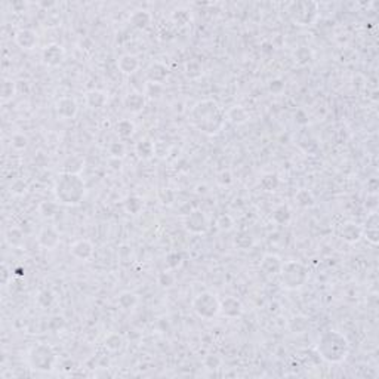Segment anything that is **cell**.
Instances as JSON below:
<instances>
[{"mask_svg":"<svg viewBox=\"0 0 379 379\" xmlns=\"http://www.w3.org/2000/svg\"><path fill=\"white\" fill-rule=\"evenodd\" d=\"M190 120L193 126L199 129L206 135L218 133L225 122V114L219 104L213 99H203L199 101L190 113Z\"/></svg>","mask_w":379,"mask_h":379,"instance_id":"obj_1","label":"cell"},{"mask_svg":"<svg viewBox=\"0 0 379 379\" xmlns=\"http://www.w3.org/2000/svg\"><path fill=\"white\" fill-rule=\"evenodd\" d=\"M55 199L65 206L79 205L86 196V184L79 173L62 172L59 173L55 187H53Z\"/></svg>","mask_w":379,"mask_h":379,"instance_id":"obj_2","label":"cell"},{"mask_svg":"<svg viewBox=\"0 0 379 379\" xmlns=\"http://www.w3.org/2000/svg\"><path fill=\"white\" fill-rule=\"evenodd\" d=\"M317 353L328 363H341L350 353L348 339L338 331H328L319 339Z\"/></svg>","mask_w":379,"mask_h":379,"instance_id":"obj_3","label":"cell"},{"mask_svg":"<svg viewBox=\"0 0 379 379\" xmlns=\"http://www.w3.org/2000/svg\"><path fill=\"white\" fill-rule=\"evenodd\" d=\"M308 268L299 261H288L282 265L279 273L280 285L286 291H298L308 280Z\"/></svg>","mask_w":379,"mask_h":379,"instance_id":"obj_4","label":"cell"},{"mask_svg":"<svg viewBox=\"0 0 379 379\" xmlns=\"http://www.w3.org/2000/svg\"><path fill=\"white\" fill-rule=\"evenodd\" d=\"M56 363V354L47 344H36L28 351V365L33 371L47 374L52 372Z\"/></svg>","mask_w":379,"mask_h":379,"instance_id":"obj_5","label":"cell"},{"mask_svg":"<svg viewBox=\"0 0 379 379\" xmlns=\"http://www.w3.org/2000/svg\"><path fill=\"white\" fill-rule=\"evenodd\" d=\"M289 15L296 25L310 27L319 18V3L313 0H298L291 3Z\"/></svg>","mask_w":379,"mask_h":379,"instance_id":"obj_6","label":"cell"},{"mask_svg":"<svg viewBox=\"0 0 379 379\" xmlns=\"http://www.w3.org/2000/svg\"><path fill=\"white\" fill-rule=\"evenodd\" d=\"M191 307H193L194 313L205 320H211L215 316L219 314V299L212 292L199 294L193 299Z\"/></svg>","mask_w":379,"mask_h":379,"instance_id":"obj_7","label":"cell"},{"mask_svg":"<svg viewBox=\"0 0 379 379\" xmlns=\"http://www.w3.org/2000/svg\"><path fill=\"white\" fill-rule=\"evenodd\" d=\"M184 225L193 234H205L209 230V219L203 211L191 209L184 218Z\"/></svg>","mask_w":379,"mask_h":379,"instance_id":"obj_8","label":"cell"},{"mask_svg":"<svg viewBox=\"0 0 379 379\" xmlns=\"http://www.w3.org/2000/svg\"><path fill=\"white\" fill-rule=\"evenodd\" d=\"M43 62L47 67H58L65 59V50L58 43H50L42 50Z\"/></svg>","mask_w":379,"mask_h":379,"instance_id":"obj_9","label":"cell"},{"mask_svg":"<svg viewBox=\"0 0 379 379\" xmlns=\"http://www.w3.org/2000/svg\"><path fill=\"white\" fill-rule=\"evenodd\" d=\"M219 313L227 319H237L243 314V304L234 296H227L219 301Z\"/></svg>","mask_w":379,"mask_h":379,"instance_id":"obj_10","label":"cell"},{"mask_svg":"<svg viewBox=\"0 0 379 379\" xmlns=\"http://www.w3.org/2000/svg\"><path fill=\"white\" fill-rule=\"evenodd\" d=\"M59 242H61L59 233L56 231V228H53L50 225L43 227L42 230L39 231V234H37V243L42 246L43 249L53 251L59 245Z\"/></svg>","mask_w":379,"mask_h":379,"instance_id":"obj_11","label":"cell"},{"mask_svg":"<svg viewBox=\"0 0 379 379\" xmlns=\"http://www.w3.org/2000/svg\"><path fill=\"white\" fill-rule=\"evenodd\" d=\"M55 110H56V114H58L61 119H74L76 114H77L79 105H77V102H76L74 98L62 96V98H59V99L56 101Z\"/></svg>","mask_w":379,"mask_h":379,"instance_id":"obj_12","label":"cell"},{"mask_svg":"<svg viewBox=\"0 0 379 379\" xmlns=\"http://www.w3.org/2000/svg\"><path fill=\"white\" fill-rule=\"evenodd\" d=\"M363 237L372 245L379 243V215L377 212H371L365 222V228H362Z\"/></svg>","mask_w":379,"mask_h":379,"instance_id":"obj_13","label":"cell"},{"mask_svg":"<svg viewBox=\"0 0 379 379\" xmlns=\"http://www.w3.org/2000/svg\"><path fill=\"white\" fill-rule=\"evenodd\" d=\"M282 265H283V262H282L280 256H277L274 253H267L261 259V270L268 277L279 276V273L282 270Z\"/></svg>","mask_w":379,"mask_h":379,"instance_id":"obj_14","label":"cell"},{"mask_svg":"<svg viewBox=\"0 0 379 379\" xmlns=\"http://www.w3.org/2000/svg\"><path fill=\"white\" fill-rule=\"evenodd\" d=\"M39 42L37 39V33L31 28H21L15 33V43L25 50H30L33 47H36V44Z\"/></svg>","mask_w":379,"mask_h":379,"instance_id":"obj_15","label":"cell"},{"mask_svg":"<svg viewBox=\"0 0 379 379\" xmlns=\"http://www.w3.org/2000/svg\"><path fill=\"white\" fill-rule=\"evenodd\" d=\"M339 237L353 245V243H357L362 237H363V231H362V227L357 225L356 222H345L342 227H341V231H339Z\"/></svg>","mask_w":379,"mask_h":379,"instance_id":"obj_16","label":"cell"},{"mask_svg":"<svg viewBox=\"0 0 379 379\" xmlns=\"http://www.w3.org/2000/svg\"><path fill=\"white\" fill-rule=\"evenodd\" d=\"M70 251L74 258H77L80 261H89L95 253V248H93L92 242H89L87 239H80L71 245Z\"/></svg>","mask_w":379,"mask_h":379,"instance_id":"obj_17","label":"cell"},{"mask_svg":"<svg viewBox=\"0 0 379 379\" xmlns=\"http://www.w3.org/2000/svg\"><path fill=\"white\" fill-rule=\"evenodd\" d=\"M169 77V68L166 67V64L156 61L153 62L148 68H147V79L151 83H163L166 82Z\"/></svg>","mask_w":379,"mask_h":379,"instance_id":"obj_18","label":"cell"},{"mask_svg":"<svg viewBox=\"0 0 379 379\" xmlns=\"http://www.w3.org/2000/svg\"><path fill=\"white\" fill-rule=\"evenodd\" d=\"M123 105L129 113L136 114L142 111V108L145 107V95H142L141 92H130L125 96Z\"/></svg>","mask_w":379,"mask_h":379,"instance_id":"obj_19","label":"cell"},{"mask_svg":"<svg viewBox=\"0 0 379 379\" xmlns=\"http://www.w3.org/2000/svg\"><path fill=\"white\" fill-rule=\"evenodd\" d=\"M151 13L145 9H136L133 10V13L129 18V22L132 27H135L136 30H145L150 27L151 24Z\"/></svg>","mask_w":379,"mask_h":379,"instance_id":"obj_20","label":"cell"},{"mask_svg":"<svg viewBox=\"0 0 379 379\" xmlns=\"http://www.w3.org/2000/svg\"><path fill=\"white\" fill-rule=\"evenodd\" d=\"M117 68L123 74H133L139 68V58L133 53H125L119 58Z\"/></svg>","mask_w":379,"mask_h":379,"instance_id":"obj_21","label":"cell"},{"mask_svg":"<svg viewBox=\"0 0 379 379\" xmlns=\"http://www.w3.org/2000/svg\"><path fill=\"white\" fill-rule=\"evenodd\" d=\"M84 101L89 108L99 110L107 104V95H105V92H102L99 89H92V90L86 92Z\"/></svg>","mask_w":379,"mask_h":379,"instance_id":"obj_22","label":"cell"},{"mask_svg":"<svg viewBox=\"0 0 379 379\" xmlns=\"http://www.w3.org/2000/svg\"><path fill=\"white\" fill-rule=\"evenodd\" d=\"M259 187L265 193H274L280 187V178H279V175L274 173V172L264 173L261 176V179H259Z\"/></svg>","mask_w":379,"mask_h":379,"instance_id":"obj_23","label":"cell"},{"mask_svg":"<svg viewBox=\"0 0 379 379\" xmlns=\"http://www.w3.org/2000/svg\"><path fill=\"white\" fill-rule=\"evenodd\" d=\"M135 153L139 159L142 160H150L154 154H156V147L154 142L150 139H141L139 142H136L135 145Z\"/></svg>","mask_w":379,"mask_h":379,"instance_id":"obj_24","label":"cell"},{"mask_svg":"<svg viewBox=\"0 0 379 379\" xmlns=\"http://www.w3.org/2000/svg\"><path fill=\"white\" fill-rule=\"evenodd\" d=\"M227 119L233 125H243L249 120V113L245 107L242 105H234L227 111Z\"/></svg>","mask_w":379,"mask_h":379,"instance_id":"obj_25","label":"cell"},{"mask_svg":"<svg viewBox=\"0 0 379 379\" xmlns=\"http://www.w3.org/2000/svg\"><path fill=\"white\" fill-rule=\"evenodd\" d=\"M313 58H314V53L308 46H299L294 50V61L299 67L308 65L313 61Z\"/></svg>","mask_w":379,"mask_h":379,"instance_id":"obj_26","label":"cell"},{"mask_svg":"<svg viewBox=\"0 0 379 379\" xmlns=\"http://www.w3.org/2000/svg\"><path fill=\"white\" fill-rule=\"evenodd\" d=\"M295 202L299 208H304V209L313 208V206L316 205L314 194H313L310 190H307V188H301V190H298V191H296Z\"/></svg>","mask_w":379,"mask_h":379,"instance_id":"obj_27","label":"cell"},{"mask_svg":"<svg viewBox=\"0 0 379 379\" xmlns=\"http://www.w3.org/2000/svg\"><path fill=\"white\" fill-rule=\"evenodd\" d=\"M123 208L130 215H138L144 209V200H142V197H139L136 194H130L123 200Z\"/></svg>","mask_w":379,"mask_h":379,"instance_id":"obj_28","label":"cell"},{"mask_svg":"<svg viewBox=\"0 0 379 379\" xmlns=\"http://www.w3.org/2000/svg\"><path fill=\"white\" fill-rule=\"evenodd\" d=\"M292 219V209L288 205H280L273 211V221L276 224L285 225Z\"/></svg>","mask_w":379,"mask_h":379,"instance_id":"obj_29","label":"cell"},{"mask_svg":"<svg viewBox=\"0 0 379 379\" xmlns=\"http://www.w3.org/2000/svg\"><path fill=\"white\" fill-rule=\"evenodd\" d=\"M255 243L253 236L249 231H239L237 236L234 237V246L240 251H248L251 249Z\"/></svg>","mask_w":379,"mask_h":379,"instance_id":"obj_30","label":"cell"},{"mask_svg":"<svg viewBox=\"0 0 379 379\" xmlns=\"http://www.w3.org/2000/svg\"><path fill=\"white\" fill-rule=\"evenodd\" d=\"M117 304L123 311H130L138 305V296L135 295L133 292H129V291L122 292L117 298Z\"/></svg>","mask_w":379,"mask_h":379,"instance_id":"obj_31","label":"cell"},{"mask_svg":"<svg viewBox=\"0 0 379 379\" xmlns=\"http://www.w3.org/2000/svg\"><path fill=\"white\" fill-rule=\"evenodd\" d=\"M4 237H6V242H7L10 246H13V248H19V246L22 245V242H24V233H22V230L18 228V227H10V228H7Z\"/></svg>","mask_w":379,"mask_h":379,"instance_id":"obj_32","label":"cell"},{"mask_svg":"<svg viewBox=\"0 0 379 379\" xmlns=\"http://www.w3.org/2000/svg\"><path fill=\"white\" fill-rule=\"evenodd\" d=\"M16 93V83L12 79H3L1 87H0V98L3 102L12 99Z\"/></svg>","mask_w":379,"mask_h":379,"instance_id":"obj_33","label":"cell"},{"mask_svg":"<svg viewBox=\"0 0 379 379\" xmlns=\"http://www.w3.org/2000/svg\"><path fill=\"white\" fill-rule=\"evenodd\" d=\"M104 345L108 351H119L123 347V337L120 334L111 332L104 339Z\"/></svg>","mask_w":379,"mask_h":379,"instance_id":"obj_34","label":"cell"},{"mask_svg":"<svg viewBox=\"0 0 379 379\" xmlns=\"http://www.w3.org/2000/svg\"><path fill=\"white\" fill-rule=\"evenodd\" d=\"M202 74H203V67H202V64L199 61L191 59V61H188L185 64V76L188 79L196 80V79L202 77Z\"/></svg>","mask_w":379,"mask_h":379,"instance_id":"obj_35","label":"cell"},{"mask_svg":"<svg viewBox=\"0 0 379 379\" xmlns=\"http://www.w3.org/2000/svg\"><path fill=\"white\" fill-rule=\"evenodd\" d=\"M116 132L120 138H130L135 132V123L129 119H123V120L117 122Z\"/></svg>","mask_w":379,"mask_h":379,"instance_id":"obj_36","label":"cell"},{"mask_svg":"<svg viewBox=\"0 0 379 379\" xmlns=\"http://www.w3.org/2000/svg\"><path fill=\"white\" fill-rule=\"evenodd\" d=\"M170 18L178 27H185L191 21V13L187 9H175Z\"/></svg>","mask_w":379,"mask_h":379,"instance_id":"obj_37","label":"cell"},{"mask_svg":"<svg viewBox=\"0 0 379 379\" xmlns=\"http://www.w3.org/2000/svg\"><path fill=\"white\" fill-rule=\"evenodd\" d=\"M83 159L79 156H71L64 162V172H70V173H79L83 169Z\"/></svg>","mask_w":379,"mask_h":379,"instance_id":"obj_38","label":"cell"},{"mask_svg":"<svg viewBox=\"0 0 379 379\" xmlns=\"http://www.w3.org/2000/svg\"><path fill=\"white\" fill-rule=\"evenodd\" d=\"M216 228L219 231H231L234 228V219L228 213H222L216 219Z\"/></svg>","mask_w":379,"mask_h":379,"instance_id":"obj_39","label":"cell"},{"mask_svg":"<svg viewBox=\"0 0 379 379\" xmlns=\"http://www.w3.org/2000/svg\"><path fill=\"white\" fill-rule=\"evenodd\" d=\"M37 211H39V213L42 215L43 218H53V216L56 215V211H58V205L53 203V202L44 200V202H42V203L39 205Z\"/></svg>","mask_w":379,"mask_h":379,"instance_id":"obj_40","label":"cell"},{"mask_svg":"<svg viewBox=\"0 0 379 379\" xmlns=\"http://www.w3.org/2000/svg\"><path fill=\"white\" fill-rule=\"evenodd\" d=\"M165 89H163V84L160 83H151L148 82L147 86H145V95L151 99H160L162 95H163Z\"/></svg>","mask_w":379,"mask_h":379,"instance_id":"obj_41","label":"cell"},{"mask_svg":"<svg viewBox=\"0 0 379 379\" xmlns=\"http://www.w3.org/2000/svg\"><path fill=\"white\" fill-rule=\"evenodd\" d=\"M157 200L163 206H170L175 202V193L170 188H159L157 190Z\"/></svg>","mask_w":379,"mask_h":379,"instance_id":"obj_42","label":"cell"},{"mask_svg":"<svg viewBox=\"0 0 379 379\" xmlns=\"http://www.w3.org/2000/svg\"><path fill=\"white\" fill-rule=\"evenodd\" d=\"M55 301V294L50 291V289H42L39 294H37V304L43 307V308H47L53 304Z\"/></svg>","mask_w":379,"mask_h":379,"instance_id":"obj_43","label":"cell"},{"mask_svg":"<svg viewBox=\"0 0 379 379\" xmlns=\"http://www.w3.org/2000/svg\"><path fill=\"white\" fill-rule=\"evenodd\" d=\"M289 328H291V331L294 334H304L307 331V328H308V320L305 317H301V316L299 317H294L291 320Z\"/></svg>","mask_w":379,"mask_h":379,"instance_id":"obj_44","label":"cell"},{"mask_svg":"<svg viewBox=\"0 0 379 379\" xmlns=\"http://www.w3.org/2000/svg\"><path fill=\"white\" fill-rule=\"evenodd\" d=\"M157 283L163 288V289H169L175 285V276L170 271H163L159 274L157 277Z\"/></svg>","mask_w":379,"mask_h":379,"instance_id":"obj_45","label":"cell"},{"mask_svg":"<svg viewBox=\"0 0 379 379\" xmlns=\"http://www.w3.org/2000/svg\"><path fill=\"white\" fill-rule=\"evenodd\" d=\"M108 151H110L111 157H114V159H122V157L125 156V153H126V147H125L123 142L116 141V142H111Z\"/></svg>","mask_w":379,"mask_h":379,"instance_id":"obj_46","label":"cell"},{"mask_svg":"<svg viewBox=\"0 0 379 379\" xmlns=\"http://www.w3.org/2000/svg\"><path fill=\"white\" fill-rule=\"evenodd\" d=\"M203 365H205V368H206V369H209V371H216V369H219V368H221L222 360H221V357H219V356L209 354V356H206V357H205Z\"/></svg>","mask_w":379,"mask_h":379,"instance_id":"obj_47","label":"cell"},{"mask_svg":"<svg viewBox=\"0 0 379 379\" xmlns=\"http://www.w3.org/2000/svg\"><path fill=\"white\" fill-rule=\"evenodd\" d=\"M10 141H12V147L15 150H24L28 145V138L24 133H15Z\"/></svg>","mask_w":379,"mask_h":379,"instance_id":"obj_48","label":"cell"},{"mask_svg":"<svg viewBox=\"0 0 379 379\" xmlns=\"http://www.w3.org/2000/svg\"><path fill=\"white\" fill-rule=\"evenodd\" d=\"M27 182L24 179H15L12 184H10V193L15 194V196H22L25 191H27Z\"/></svg>","mask_w":379,"mask_h":379,"instance_id":"obj_49","label":"cell"},{"mask_svg":"<svg viewBox=\"0 0 379 379\" xmlns=\"http://www.w3.org/2000/svg\"><path fill=\"white\" fill-rule=\"evenodd\" d=\"M166 264H168V267L170 270L178 268V267L182 264V255L179 252L168 253V256H166Z\"/></svg>","mask_w":379,"mask_h":379,"instance_id":"obj_50","label":"cell"},{"mask_svg":"<svg viewBox=\"0 0 379 379\" xmlns=\"http://www.w3.org/2000/svg\"><path fill=\"white\" fill-rule=\"evenodd\" d=\"M268 90L271 92V93H274V95H280L283 90H285V80L283 79H273V80H270V83H268Z\"/></svg>","mask_w":379,"mask_h":379,"instance_id":"obj_51","label":"cell"},{"mask_svg":"<svg viewBox=\"0 0 379 379\" xmlns=\"http://www.w3.org/2000/svg\"><path fill=\"white\" fill-rule=\"evenodd\" d=\"M12 270H9L7 268V265L6 264H1V271H0V282H1V285L3 286H7L9 285V282L12 280Z\"/></svg>","mask_w":379,"mask_h":379,"instance_id":"obj_52","label":"cell"},{"mask_svg":"<svg viewBox=\"0 0 379 379\" xmlns=\"http://www.w3.org/2000/svg\"><path fill=\"white\" fill-rule=\"evenodd\" d=\"M218 184L219 185H222V187H225V185H230L231 182H233V175H231V172L230 170H222L219 175H218Z\"/></svg>","mask_w":379,"mask_h":379,"instance_id":"obj_53","label":"cell"},{"mask_svg":"<svg viewBox=\"0 0 379 379\" xmlns=\"http://www.w3.org/2000/svg\"><path fill=\"white\" fill-rule=\"evenodd\" d=\"M64 325H65V322H64V319H62V317H59V316L52 317V320L49 322V328H50L53 332H58L59 329H62V328H64Z\"/></svg>","mask_w":379,"mask_h":379,"instance_id":"obj_54","label":"cell"},{"mask_svg":"<svg viewBox=\"0 0 379 379\" xmlns=\"http://www.w3.org/2000/svg\"><path fill=\"white\" fill-rule=\"evenodd\" d=\"M295 122L298 125H301V126H305V125H308V122H310V119H308V114L304 111V110H296L295 111Z\"/></svg>","mask_w":379,"mask_h":379,"instance_id":"obj_55","label":"cell"},{"mask_svg":"<svg viewBox=\"0 0 379 379\" xmlns=\"http://www.w3.org/2000/svg\"><path fill=\"white\" fill-rule=\"evenodd\" d=\"M378 188H379L378 178H371V179L368 181V191H369L371 194H377Z\"/></svg>","mask_w":379,"mask_h":379,"instance_id":"obj_56","label":"cell"},{"mask_svg":"<svg viewBox=\"0 0 379 379\" xmlns=\"http://www.w3.org/2000/svg\"><path fill=\"white\" fill-rule=\"evenodd\" d=\"M10 7L13 9V12H22L27 7V3L22 1V0H15V1L10 3Z\"/></svg>","mask_w":379,"mask_h":379,"instance_id":"obj_57","label":"cell"},{"mask_svg":"<svg viewBox=\"0 0 379 379\" xmlns=\"http://www.w3.org/2000/svg\"><path fill=\"white\" fill-rule=\"evenodd\" d=\"M56 4V1H53V0H49V1H46V0H43V1H39V6L43 7V9H49V7H53Z\"/></svg>","mask_w":379,"mask_h":379,"instance_id":"obj_58","label":"cell"},{"mask_svg":"<svg viewBox=\"0 0 379 379\" xmlns=\"http://www.w3.org/2000/svg\"><path fill=\"white\" fill-rule=\"evenodd\" d=\"M110 165H111V168L114 169V170H120V168H122L120 159H114V157H113V160L110 162Z\"/></svg>","mask_w":379,"mask_h":379,"instance_id":"obj_59","label":"cell"},{"mask_svg":"<svg viewBox=\"0 0 379 379\" xmlns=\"http://www.w3.org/2000/svg\"><path fill=\"white\" fill-rule=\"evenodd\" d=\"M262 47H264V52H268V53L274 50V49H273V46H271L270 43H267V42L262 44Z\"/></svg>","mask_w":379,"mask_h":379,"instance_id":"obj_60","label":"cell"},{"mask_svg":"<svg viewBox=\"0 0 379 379\" xmlns=\"http://www.w3.org/2000/svg\"><path fill=\"white\" fill-rule=\"evenodd\" d=\"M13 274H15L16 277H22V276H24V270H22V268H16V270H13Z\"/></svg>","mask_w":379,"mask_h":379,"instance_id":"obj_61","label":"cell"}]
</instances>
